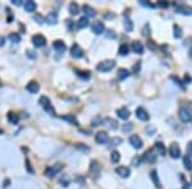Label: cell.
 Returning <instances> with one entry per match:
<instances>
[{"label": "cell", "instance_id": "cell-27", "mask_svg": "<svg viewBox=\"0 0 192 189\" xmlns=\"http://www.w3.org/2000/svg\"><path fill=\"white\" fill-rule=\"evenodd\" d=\"M89 26V18L87 17H82V18H79V21L77 23V27L78 28H86Z\"/></svg>", "mask_w": 192, "mask_h": 189}, {"label": "cell", "instance_id": "cell-37", "mask_svg": "<svg viewBox=\"0 0 192 189\" xmlns=\"http://www.w3.org/2000/svg\"><path fill=\"white\" fill-rule=\"evenodd\" d=\"M76 150H78V151H81V152H90V147L89 146H86V144H82V143H78V144H76Z\"/></svg>", "mask_w": 192, "mask_h": 189}, {"label": "cell", "instance_id": "cell-38", "mask_svg": "<svg viewBox=\"0 0 192 189\" xmlns=\"http://www.w3.org/2000/svg\"><path fill=\"white\" fill-rule=\"evenodd\" d=\"M122 142H123V141H122V138L115 137V138H113V139L110 141V146H111V147H114V146H119Z\"/></svg>", "mask_w": 192, "mask_h": 189}, {"label": "cell", "instance_id": "cell-49", "mask_svg": "<svg viewBox=\"0 0 192 189\" xmlns=\"http://www.w3.org/2000/svg\"><path fill=\"white\" fill-rule=\"evenodd\" d=\"M67 27L69 28V29H73V21H71V19H67Z\"/></svg>", "mask_w": 192, "mask_h": 189}, {"label": "cell", "instance_id": "cell-13", "mask_svg": "<svg viewBox=\"0 0 192 189\" xmlns=\"http://www.w3.org/2000/svg\"><path fill=\"white\" fill-rule=\"evenodd\" d=\"M27 91L30 93H37L40 91V84L37 83V82H35V81H31L28 84H27Z\"/></svg>", "mask_w": 192, "mask_h": 189}, {"label": "cell", "instance_id": "cell-1", "mask_svg": "<svg viewBox=\"0 0 192 189\" xmlns=\"http://www.w3.org/2000/svg\"><path fill=\"white\" fill-rule=\"evenodd\" d=\"M39 102H40L41 107L44 109V110H45L46 113H49L50 115H54V114H55V110H54V107H53V105H51V101L49 100V97H46V96H41Z\"/></svg>", "mask_w": 192, "mask_h": 189}, {"label": "cell", "instance_id": "cell-41", "mask_svg": "<svg viewBox=\"0 0 192 189\" xmlns=\"http://www.w3.org/2000/svg\"><path fill=\"white\" fill-rule=\"evenodd\" d=\"M132 128H133V124H132V123H126V124H123L122 129L124 130V132H131Z\"/></svg>", "mask_w": 192, "mask_h": 189}, {"label": "cell", "instance_id": "cell-17", "mask_svg": "<svg viewBox=\"0 0 192 189\" xmlns=\"http://www.w3.org/2000/svg\"><path fill=\"white\" fill-rule=\"evenodd\" d=\"M45 22L49 23V24H55L58 22V13H55V12H51V13H49L45 18Z\"/></svg>", "mask_w": 192, "mask_h": 189}, {"label": "cell", "instance_id": "cell-6", "mask_svg": "<svg viewBox=\"0 0 192 189\" xmlns=\"http://www.w3.org/2000/svg\"><path fill=\"white\" fill-rule=\"evenodd\" d=\"M32 44L36 47H42L46 45V39L42 35H35L32 36Z\"/></svg>", "mask_w": 192, "mask_h": 189}, {"label": "cell", "instance_id": "cell-4", "mask_svg": "<svg viewBox=\"0 0 192 189\" xmlns=\"http://www.w3.org/2000/svg\"><path fill=\"white\" fill-rule=\"evenodd\" d=\"M178 115H179V119H181L183 123H188V121L192 120V113L188 110L187 107H181V109H179Z\"/></svg>", "mask_w": 192, "mask_h": 189}, {"label": "cell", "instance_id": "cell-25", "mask_svg": "<svg viewBox=\"0 0 192 189\" xmlns=\"http://www.w3.org/2000/svg\"><path fill=\"white\" fill-rule=\"evenodd\" d=\"M68 10H69V13L72 15H76L79 13V7H78V4L76 3H71L69 4V7H68Z\"/></svg>", "mask_w": 192, "mask_h": 189}, {"label": "cell", "instance_id": "cell-52", "mask_svg": "<svg viewBox=\"0 0 192 189\" xmlns=\"http://www.w3.org/2000/svg\"><path fill=\"white\" fill-rule=\"evenodd\" d=\"M187 82H191V77L190 76H186L184 77V83H187Z\"/></svg>", "mask_w": 192, "mask_h": 189}, {"label": "cell", "instance_id": "cell-47", "mask_svg": "<svg viewBox=\"0 0 192 189\" xmlns=\"http://www.w3.org/2000/svg\"><path fill=\"white\" fill-rule=\"evenodd\" d=\"M103 121V119L101 118H96V119H94L92 120V125L94 127H96V125H100V123Z\"/></svg>", "mask_w": 192, "mask_h": 189}, {"label": "cell", "instance_id": "cell-51", "mask_svg": "<svg viewBox=\"0 0 192 189\" xmlns=\"http://www.w3.org/2000/svg\"><path fill=\"white\" fill-rule=\"evenodd\" d=\"M147 132H148V134H150V136H152V133L155 132V128H154V127H148V128H147Z\"/></svg>", "mask_w": 192, "mask_h": 189}, {"label": "cell", "instance_id": "cell-50", "mask_svg": "<svg viewBox=\"0 0 192 189\" xmlns=\"http://www.w3.org/2000/svg\"><path fill=\"white\" fill-rule=\"evenodd\" d=\"M187 152H188V155L190 156H192V141L188 143V146H187Z\"/></svg>", "mask_w": 192, "mask_h": 189}, {"label": "cell", "instance_id": "cell-15", "mask_svg": "<svg viewBox=\"0 0 192 189\" xmlns=\"http://www.w3.org/2000/svg\"><path fill=\"white\" fill-rule=\"evenodd\" d=\"M141 160L145 161V162H154V161L156 160V155L154 154L152 151H147L146 154L141 157Z\"/></svg>", "mask_w": 192, "mask_h": 189}, {"label": "cell", "instance_id": "cell-53", "mask_svg": "<svg viewBox=\"0 0 192 189\" xmlns=\"http://www.w3.org/2000/svg\"><path fill=\"white\" fill-rule=\"evenodd\" d=\"M12 3L16 5H21V0H12Z\"/></svg>", "mask_w": 192, "mask_h": 189}, {"label": "cell", "instance_id": "cell-36", "mask_svg": "<svg viewBox=\"0 0 192 189\" xmlns=\"http://www.w3.org/2000/svg\"><path fill=\"white\" fill-rule=\"evenodd\" d=\"M105 123H109L108 127L110 128V129H117V128H118V123L113 119H105Z\"/></svg>", "mask_w": 192, "mask_h": 189}, {"label": "cell", "instance_id": "cell-29", "mask_svg": "<svg viewBox=\"0 0 192 189\" xmlns=\"http://www.w3.org/2000/svg\"><path fill=\"white\" fill-rule=\"evenodd\" d=\"M183 165L184 167L188 170V171H191L192 170V161H191V157L190 156H184L183 157Z\"/></svg>", "mask_w": 192, "mask_h": 189}, {"label": "cell", "instance_id": "cell-18", "mask_svg": "<svg viewBox=\"0 0 192 189\" xmlns=\"http://www.w3.org/2000/svg\"><path fill=\"white\" fill-rule=\"evenodd\" d=\"M177 12L183 15H192V8L186 7V5H179V7H177Z\"/></svg>", "mask_w": 192, "mask_h": 189}, {"label": "cell", "instance_id": "cell-2", "mask_svg": "<svg viewBox=\"0 0 192 189\" xmlns=\"http://www.w3.org/2000/svg\"><path fill=\"white\" fill-rule=\"evenodd\" d=\"M61 169H63V164H55V165L53 166H49L46 170H45V175L47 176V178H53V176H55L59 171H61Z\"/></svg>", "mask_w": 192, "mask_h": 189}, {"label": "cell", "instance_id": "cell-54", "mask_svg": "<svg viewBox=\"0 0 192 189\" xmlns=\"http://www.w3.org/2000/svg\"><path fill=\"white\" fill-rule=\"evenodd\" d=\"M160 7H168V3H163V2H160V3H158Z\"/></svg>", "mask_w": 192, "mask_h": 189}, {"label": "cell", "instance_id": "cell-11", "mask_svg": "<svg viewBox=\"0 0 192 189\" xmlns=\"http://www.w3.org/2000/svg\"><path fill=\"white\" fill-rule=\"evenodd\" d=\"M104 31H105V26L103 22H100V21L94 22V24H92V32L96 35H101Z\"/></svg>", "mask_w": 192, "mask_h": 189}, {"label": "cell", "instance_id": "cell-34", "mask_svg": "<svg viewBox=\"0 0 192 189\" xmlns=\"http://www.w3.org/2000/svg\"><path fill=\"white\" fill-rule=\"evenodd\" d=\"M111 162L113 164H118L119 160H120V154L118 151H114V152H111Z\"/></svg>", "mask_w": 192, "mask_h": 189}, {"label": "cell", "instance_id": "cell-57", "mask_svg": "<svg viewBox=\"0 0 192 189\" xmlns=\"http://www.w3.org/2000/svg\"><path fill=\"white\" fill-rule=\"evenodd\" d=\"M188 55H190V58H191V59H192V47H191V49H190V52H188Z\"/></svg>", "mask_w": 192, "mask_h": 189}, {"label": "cell", "instance_id": "cell-22", "mask_svg": "<svg viewBox=\"0 0 192 189\" xmlns=\"http://www.w3.org/2000/svg\"><path fill=\"white\" fill-rule=\"evenodd\" d=\"M23 8L26 9V12H35L36 8H37V5L35 2H31V0H28V2H26L23 4Z\"/></svg>", "mask_w": 192, "mask_h": 189}, {"label": "cell", "instance_id": "cell-48", "mask_svg": "<svg viewBox=\"0 0 192 189\" xmlns=\"http://www.w3.org/2000/svg\"><path fill=\"white\" fill-rule=\"evenodd\" d=\"M140 4H141V5H144V7H150V8H152V7H154L152 4L147 3V2H144V0H140Z\"/></svg>", "mask_w": 192, "mask_h": 189}, {"label": "cell", "instance_id": "cell-16", "mask_svg": "<svg viewBox=\"0 0 192 189\" xmlns=\"http://www.w3.org/2000/svg\"><path fill=\"white\" fill-rule=\"evenodd\" d=\"M53 47L57 50L58 52H63V51H65V49H67V46H65V44L61 40H57V41H54L53 42Z\"/></svg>", "mask_w": 192, "mask_h": 189}, {"label": "cell", "instance_id": "cell-43", "mask_svg": "<svg viewBox=\"0 0 192 189\" xmlns=\"http://www.w3.org/2000/svg\"><path fill=\"white\" fill-rule=\"evenodd\" d=\"M142 35H144V36L150 35V26H148V24H146V26L144 27V29H142Z\"/></svg>", "mask_w": 192, "mask_h": 189}, {"label": "cell", "instance_id": "cell-42", "mask_svg": "<svg viewBox=\"0 0 192 189\" xmlns=\"http://www.w3.org/2000/svg\"><path fill=\"white\" fill-rule=\"evenodd\" d=\"M33 19L37 22V23H39V24H42V23H44V17H42V15H40V14H35L33 15Z\"/></svg>", "mask_w": 192, "mask_h": 189}, {"label": "cell", "instance_id": "cell-40", "mask_svg": "<svg viewBox=\"0 0 192 189\" xmlns=\"http://www.w3.org/2000/svg\"><path fill=\"white\" fill-rule=\"evenodd\" d=\"M105 36H106L108 39H111V40H115V37H117L115 32H114V31H111V29H108V31L105 32Z\"/></svg>", "mask_w": 192, "mask_h": 189}, {"label": "cell", "instance_id": "cell-44", "mask_svg": "<svg viewBox=\"0 0 192 189\" xmlns=\"http://www.w3.org/2000/svg\"><path fill=\"white\" fill-rule=\"evenodd\" d=\"M26 54H27V56L30 58V59H35L37 55H36V52L35 51H32V50H27L26 51Z\"/></svg>", "mask_w": 192, "mask_h": 189}, {"label": "cell", "instance_id": "cell-10", "mask_svg": "<svg viewBox=\"0 0 192 189\" xmlns=\"http://www.w3.org/2000/svg\"><path fill=\"white\" fill-rule=\"evenodd\" d=\"M129 143L132 144V147H134L136 150H140V148H142V139L138 137V136H131V138H129Z\"/></svg>", "mask_w": 192, "mask_h": 189}, {"label": "cell", "instance_id": "cell-24", "mask_svg": "<svg viewBox=\"0 0 192 189\" xmlns=\"http://www.w3.org/2000/svg\"><path fill=\"white\" fill-rule=\"evenodd\" d=\"M83 12L87 17H95L96 15V10L92 7H90V5H83Z\"/></svg>", "mask_w": 192, "mask_h": 189}, {"label": "cell", "instance_id": "cell-56", "mask_svg": "<svg viewBox=\"0 0 192 189\" xmlns=\"http://www.w3.org/2000/svg\"><path fill=\"white\" fill-rule=\"evenodd\" d=\"M3 45H4V39L0 37V46H3Z\"/></svg>", "mask_w": 192, "mask_h": 189}, {"label": "cell", "instance_id": "cell-30", "mask_svg": "<svg viewBox=\"0 0 192 189\" xmlns=\"http://www.w3.org/2000/svg\"><path fill=\"white\" fill-rule=\"evenodd\" d=\"M8 37H9V40H10L12 42H14V44H18V42H21V35L17 33V32L10 33Z\"/></svg>", "mask_w": 192, "mask_h": 189}, {"label": "cell", "instance_id": "cell-28", "mask_svg": "<svg viewBox=\"0 0 192 189\" xmlns=\"http://www.w3.org/2000/svg\"><path fill=\"white\" fill-rule=\"evenodd\" d=\"M129 77V72L127 69H119L118 70V79L119 81H124L126 78Z\"/></svg>", "mask_w": 192, "mask_h": 189}, {"label": "cell", "instance_id": "cell-31", "mask_svg": "<svg viewBox=\"0 0 192 189\" xmlns=\"http://www.w3.org/2000/svg\"><path fill=\"white\" fill-rule=\"evenodd\" d=\"M124 28L127 32H132L133 31V22L129 19V18H126L124 19Z\"/></svg>", "mask_w": 192, "mask_h": 189}, {"label": "cell", "instance_id": "cell-26", "mask_svg": "<svg viewBox=\"0 0 192 189\" xmlns=\"http://www.w3.org/2000/svg\"><path fill=\"white\" fill-rule=\"evenodd\" d=\"M154 147H155V150H156V152H158L159 155H162V156L165 155V147H164V144L162 142H156Z\"/></svg>", "mask_w": 192, "mask_h": 189}, {"label": "cell", "instance_id": "cell-3", "mask_svg": "<svg viewBox=\"0 0 192 189\" xmlns=\"http://www.w3.org/2000/svg\"><path fill=\"white\" fill-rule=\"evenodd\" d=\"M115 66V62L114 60H105V62H101L97 65V70L99 72H109Z\"/></svg>", "mask_w": 192, "mask_h": 189}, {"label": "cell", "instance_id": "cell-46", "mask_svg": "<svg viewBox=\"0 0 192 189\" xmlns=\"http://www.w3.org/2000/svg\"><path fill=\"white\" fill-rule=\"evenodd\" d=\"M141 161H142V160H141V157H134L133 160H132V165H133V166H138Z\"/></svg>", "mask_w": 192, "mask_h": 189}, {"label": "cell", "instance_id": "cell-7", "mask_svg": "<svg viewBox=\"0 0 192 189\" xmlns=\"http://www.w3.org/2000/svg\"><path fill=\"white\" fill-rule=\"evenodd\" d=\"M71 55L73 58H82L83 56V50L79 47L78 44H73L71 47Z\"/></svg>", "mask_w": 192, "mask_h": 189}, {"label": "cell", "instance_id": "cell-21", "mask_svg": "<svg viewBox=\"0 0 192 189\" xmlns=\"http://www.w3.org/2000/svg\"><path fill=\"white\" fill-rule=\"evenodd\" d=\"M117 114H118V116L120 118V119H128L129 118V111H128V109H126V107H120V109H118L117 110Z\"/></svg>", "mask_w": 192, "mask_h": 189}, {"label": "cell", "instance_id": "cell-32", "mask_svg": "<svg viewBox=\"0 0 192 189\" xmlns=\"http://www.w3.org/2000/svg\"><path fill=\"white\" fill-rule=\"evenodd\" d=\"M151 179H152V181H154V184H155L158 188H162V183H160V180H159V178H158V174H156L155 170H154V171H151Z\"/></svg>", "mask_w": 192, "mask_h": 189}, {"label": "cell", "instance_id": "cell-9", "mask_svg": "<svg viewBox=\"0 0 192 189\" xmlns=\"http://www.w3.org/2000/svg\"><path fill=\"white\" fill-rule=\"evenodd\" d=\"M169 154L172 156V158H178L181 156V148H179L178 143H172L170 144V148H169Z\"/></svg>", "mask_w": 192, "mask_h": 189}, {"label": "cell", "instance_id": "cell-35", "mask_svg": "<svg viewBox=\"0 0 192 189\" xmlns=\"http://www.w3.org/2000/svg\"><path fill=\"white\" fill-rule=\"evenodd\" d=\"M173 31H174V37L176 39H179V37H182V29L179 26H177V24H174V27H173Z\"/></svg>", "mask_w": 192, "mask_h": 189}, {"label": "cell", "instance_id": "cell-23", "mask_svg": "<svg viewBox=\"0 0 192 189\" xmlns=\"http://www.w3.org/2000/svg\"><path fill=\"white\" fill-rule=\"evenodd\" d=\"M8 121L10 124H18L19 123V116L16 113H9L8 114Z\"/></svg>", "mask_w": 192, "mask_h": 189}, {"label": "cell", "instance_id": "cell-39", "mask_svg": "<svg viewBox=\"0 0 192 189\" xmlns=\"http://www.w3.org/2000/svg\"><path fill=\"white\" fill-rule=\"evenodd\" d=\"M77 76L83 79H90V77H91L90 72H77Z\"/></svg>", "mask_w": 192, "mask_h": 189}, {"label": "cell", "instance_id": "cell-12", "mask_svg": "<svg viewBox=\"0 0 192 189\" xmlns=\"http://www.w3.org/2000/svg\"><path fill=\"white\" fill-rule=\"evenodd\" d=\"M136 116H137L140 120H148L150 119V116H148V113L145 110L144 107H137V110H136Z\"/></svg>", "mask_w": 192, "mask_h": 189}, {"label": "cell", "instance_id": "cell-20", "mask_svg": "<svg viewBox=\"0 0 192 189\" xmlns=\"http://www.w3.org/2000/svg\"><path fill=\"white\" fill-rule=\"evenodd\" d=\"M132 49L136 54H142L144 52V45H142L141 41H134L133 45H132Z\"/></svg>", "mask_w": 192, "mask_h": 189}, {"label": "cell", "instance_id": "cell-59", "mask_svg": "<svg viewBox=\"0 0 192 189\" xmlns=\"http://www.w3.org/2000/svg\"><path fill=\"white\" fill-rule=\"evenodd\" d=\"M0 134H3V129H0Z\"/></svg>", "mask_w": 192, "mask_h": 189}, {"label": "cell", "instance_id": "cell-58", "mask_svg": "<svg viewBox=\"0 0 192 189\" xmlns=\"http://www.w3.org/2000/svg\"><path fill=\"white\" fill-rule=\"evenodd\" d=\"M2 84H3V83H2V79H0V87H2Z\"/></svg>", "mask_w": 192, "mask_h": 189}, {"label": "cell", "instance_id": "cell-33", "mask_svg": "<svg viewBox=\"0 0 192 189\" xmlns=\"http://www.w3.org/2000/svg\"><path fill=\"white\" fill-rule=\"evenodd\" d=\"M128 46L126 45V44H122L120 46H119V50H118V52H119V55L120 56H126L127 54H128Z\"/></svg>", "mask_w": 192, "mask_h": 189}, {"label": "cell", "instance_id": "cell-8", "mask_svg": "<svg viewBox=\"0 0 192 189\" xmlns=\"http://www.w3.org/2000/svg\"><path fill=\"white\" fill-rule=\"evenodd\" d=\"M95 141H96L97 143H100V144H105V143H106V142L109 141L108 133H106V132H99V133H96Z\"/></svg>", "mask_w": 192, "mask_h": 189}, {"label": "cell", "instance_id": "cell-19", "mask_svg": "<svg viewBox=\"0 0 192 189\" xmlns=\"http://www.w3.org/2000/svg\"><path fill=\"white\" fill-rule=\"evenodd\" d=\"M61 119L65 120V121H68V123L73 124V125H78V120H77V118L74 116L73 114H67V115H63V116H61Z\"/></svg>", "mask_w": 192, "mask_h": 189}, {"label": "cell", "instance_id": "cell-14", "mask_svg": "<svg viewBox=\"0 0 192 189\" xmlns=\"http://www.w3.org/2000/svg\"><path fill=\"white\" fill-rule=\"evenodd\" d=\"M117 174H118L120 178H128L129 174H131V170H129L127 166H119V167H117Z\"/></svg>", "mask_w": 192, "mask_h": 189}, {"label": "cell", "instance_id": "cell-55", "mask_svg": "<svg viewBox=\"0 0 192 189\" xmlns=\"http://www.w3.org/2000/svg\"><path fill=\"white\" fill-rule=\"evenodd\" d=\"M191 187H190V184H188V183H187V184H184L183 185V189H190Z\"/></svg>", "mask_w": 192, "mask_h": 189}, {"label": "cell", "instance_id": "cell-5", "mask_svg": "<svg viewBox=\"0 0 192 189\" xmlns=\"http://www.w3.org/2000/svg\"><path fill=\"white\" fill-rule=\"evenodd\" d=\"M100 170H101V166H100V164H99L97 161H92L91 162L90 173H91V175H92V178H94V179L99 178V175H100Z\"/></svg>", "mask_w": 192, "mask_h": 189}, {"label": "cell", "instance_id": "cell-45", "mask_svg": "<svg viewBox=\"0 0 192 189\" xmlns=\"http://www.w3.org/2000/svg\"><path fill=\"white\" fill-rule=\"evenodd\" d=\"M26 169H27V171L30 173V174H33L35 171H33V169L31 167V162L28 161V160H26Z\"/></svg>", "mask_w": 192, "mask_h": 189}]
</instances>
